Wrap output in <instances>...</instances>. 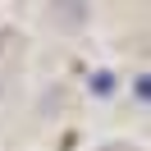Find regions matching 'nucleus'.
I'll use <instances>...</instances> for the list:
<instances>
[{"instance_id":"f257e3e1","label":"nucleus","mask_w":151,"mask_h":151,"mask_svg":"<svg viewBox=\"0 0 151 151\" xmlns=\"http://www.w3.org/2000/svg\"><path fill=\"white\" fill-rule=\"evenodd\" d=\"M105 151H128V147H105Z\"/></svg>"}]
</instances>
